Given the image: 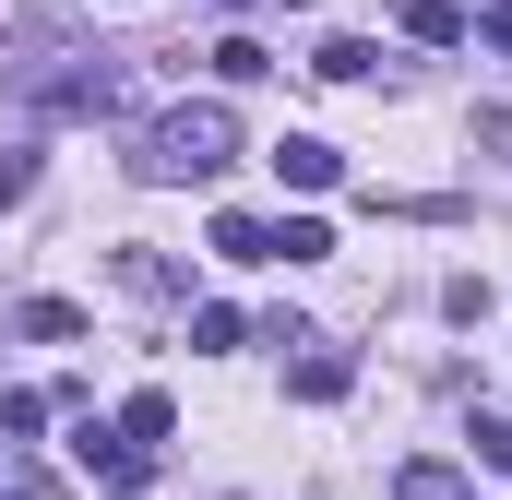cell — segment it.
<instances>
[{
	"instance_id": "cell-1",
	"label": "cell",
	"mask_w": 512,
	"mask_h": 500,
	"mask_svg": "<svg viewBox=\"0 0 512 500\" xmlns=\"http://www.w3.org/2000/svg\"><path fill=\"white\" fill-rule=\"evenodd\" d=\"M239 155V120L215 108V96H191V108H167V120H143L131 143V179H155V191H179V179H215Z\"/></svg>"
},
{
	"instance_id": "cell-2",
	"label": "cell",
	"mask_w": 512,
	"mask_h": 500,
	"mask_svg": "<svg viewBox=\"0 0 512 500\" xmlns=\"http://www.w3.org/2000/svg\"><path fill=\"white\" fill-rule=\"evenodd\" d=\"M72 465H84V477H96V489H143V477H155V453H143V441H108V429H96V417H84V441H72Z\"/></svg>"
},
{
	"instance_id": "cell-3",
	"label": "cell",
	"mask_w": 512,
	"mask_h": 500,
	"mask_svg": "<svg viewBox=\"0 0 512 500\" xmlns=\"http://www.w3.org/2000/svg\"><path fill=\"white\" fill-rule=\"evenodd\" d=\"M36 108H60V120H96V108H120V72H108V60H84V72H48V84H36Z\"/></svg>"
},
{
	"instance_id": "cell-4",
	"label": "cell",
	"mask_w": 512,
	"mask_h": 500,
	"mask_svg": "<svg viewBox=\"0 0 512 500\" xmlns=\"http://www.w3.org/2000/svg\"><path fill=\"white\" fill-rule=\"evenodd\" d=\"M274 179H286V191H334V179H346V155H334L322 131H286V143H274Z\"/></svg>"
},
{
	"instance_id": "cell-5",
	"label": "cell",
	"mask_w": 512,
	"mask_h": 500,
	"mask_svg": "<svg viewBox=\"0 0 512 500\" xmlns=\"http://www.w3.org/2000/svg\"><path fill=\"white\" fill-rule=\"evenodd\" d=\"M393 500H477V477H465L453 453H417V465L393 477Z\"/></svg>"
},
{
	"instance_id": "cell-6",
	"label": "cell",
	"mask_w": 512,
	"mask_h": 500,
	"mask_svg": "<svg viewBox=\"0 0 512 500\" xmlns=\"http://www.w3.org/2000/svg\"><path fill=\"white\" fill-rule=\"evenodd\" d=\"M465 24H477L465 0H405V36H429V48H465Z\"/></svg>"
},
{
	"instance_id": "cell-7",
	"label": "cell",
	"mask_w": 512,
	"mask_h": 500,
	"mask_svg": "<svg viewBox=\"0 0 512 500\" xmlns=\"http://www.w3.org/2000/svg\"><path fill=\"white\" fill-rule=\"evenodd\" d=\"M346 381H358V358H346V346H310V358H298V393H310V405H334Z\"/></svg>"
},
{
	"instance_id": "cell-8",
	"label": "cell",
	"mask_w": 512,
	"mask_h": 500,
	"mask_svg": "<svg viewBox=\"0 0 512 500\" xmlns=\"http://www.w3.org/2000/svg\"><path fill=\"white\" fill-rule=\"evenodd\" d=\"M310 72H322V84H370V36H322Z\"/></svg>"
},
{
	"instance_id": "cell-9",
	"label": "cell",
	"mask_w": 512,
	"mask_h": 500,
	"mask_svg": "<svg viewBox=\"0 0 512 500\" xmlns=\"http://www.w3.org/2000/svg\"><path fill=\"white\" fill-rule=\"evenodd\" d=\"M215 250H227V262H274V227H262V215H215Z\"/></svg>"
},
{
	"instance_id": "cell-10",
	"label": "cell",
	"mask_w": 512,
	"mask_h": 500,
	"mask_svg": "<svg viewBox=\"0 0 512 500\" xmlns=\"http://www.w3.org/2000/svg\"><path fill=\"white\" fill-rule=\"evenodd\" d=\"M24 334H36V346H72L84 310H72V298H24Z\"/></svg>"
},
{
	"instance_id": "cell-11",
	"label": "cell",
	"mask_w": 512,
	"mask_h": 500,
	"mask_svg": "<svg viewBox=\"0 0 512 500\" xmlns=\"http://www.w3.org/2000/svg\"><path fill=\"white\" fill-rule=\"evenodd\" d=\"M120 286H131V298H179V262H155V250H120Z\"/></svg>"
},
{
	"instance_id": "cell-12",
	"label": "cell",
	"mask_w": 512,
	"mask_h": 500,
	"mask_svg": "<svg viewBox=\"0 0 512 500\" xmlns=\"http://www.w3.org/2000/svg\"><path fill=\"white\" fill-rule=\"evenodd\" d=\"M322 250H334L322 215H286V227H274V262H322Z\"/></svg>"
},
{
	"instance_id": "cell-13",
	"label": "cell",
	"mask_w": 512,
	"mask_h": 500,
	"mask_svg": "<svg viewBox=\"0 0 512 500\" xmlns=\"http://www.w3.org/2000/svg\"><path fill=\"white\" fill-rule=\"evenodd\" d=\"M48 417H60V393H0V429H12V441H36Z\"/></svg>"
},
{
	"instance_id": "cell-14",
	"label": "cell",
	"mask_w": 512,
	"mask_h": 500,
	"mask_svg": "<svg viewBox=\"0 0 512 500\" xmlns=\"http://www.w3.org/2000/svg\"><path fill=\"white\" fill-rule=\"evenodd\" d=\"M120 429H131V441H143V453H155V441H167L179 417H167V393H131V405H120Z\"/></svg>"
},
{
	"instance_id": "cell-15",
	"label": "cell",
	"mask_w": 512,
	"mask_h": 500,
	"mask_svg": "<svg viewBox=\"0 0 512 500\" xmlns=\"http://www.w3.org/2000/svg\"><path fill=\"white\" fill-rule=\"evenodd\" d=\"M239 334H251V322H239V310H191V346H203V358H227V346H239Z\"/></svg>"
},
{
	"instance_id": "cell-16",
	"label": "cell",
	"mask_w": 512,
	"mask_h": 500,
	"mask_svg": "<svg viewBox=\"0 0 512 500\" xmlns=\"http://www.w3.org/2000/svg\"><path fill=\"white\" fill-rule=\"evenodd\" d=\"M215 72H227V84H262L274 60H262V36H227V48H215Z\"/></svg>"
},
{
	"instance_id": "cell-17",
	"label": "cell",
	"mask_w": 512,
	"mask_h": 500,
	"mask_svg": "<svg viewBox=\"0 0 512 500\" xmlns=\"http://www.w3.org/2000/svg\"><path fill=\"white\" fill-rule=\"evenodd\" d=\"M465 441H477V465H489V477H512V417H477Z\"/></svg>"
},
{
	"instance_id": "cell-18",
	"label": "cell",
	"mask_w": 512,
	"mask_h": 500,
	"mask_svg": "<svg viewBox=\"0 0 512 500\" xmlns=\"http://www.w3.org/2000/svg\"><path fill=\"white\" fill-rule=\"evenodd\" d=\"M0 500H60V477H48V465H12V453H0Z\"/></svg>"
},
{
	"instance_id": "cell-19",
	"label": "cell",
	"mask_w": 512,
	"mask_h": 500,
	"mask_svg": "<svg viewBox=\"0 0 512 500\" xmlns=\"http://www.w3.org/2000/svg\"><path fill=\"white\" fill-rule=\"evenodd\" d=\"M24 191H36V155H0V215H12Z\"/></svg>"
}]
</instances>
